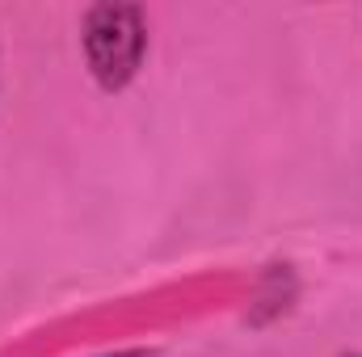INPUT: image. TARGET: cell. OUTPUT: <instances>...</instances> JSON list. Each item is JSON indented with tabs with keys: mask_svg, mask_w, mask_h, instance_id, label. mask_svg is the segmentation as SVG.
Returning a JSON list of instances; mask_svg holds the SVG:
<instances>
[{
	"mask_svg": "<svg viewBox=\"0 0 362 357\" xmlns=\"http://www.w3.org/2000/svg\"><path fill=\"white\" fill-rule=\"evenodd\" d=\"M85 55L105 89H122L144 59V21L131 4H97L85 17Z\"/></svg>",
	"mask_w": 362,
	"mask_h": 357,
	"instance_id": "6da1fadb",
	"label": "cell"
}]
</instances>
